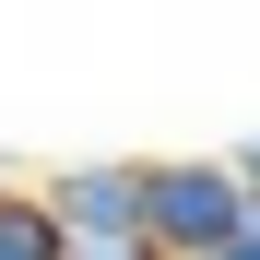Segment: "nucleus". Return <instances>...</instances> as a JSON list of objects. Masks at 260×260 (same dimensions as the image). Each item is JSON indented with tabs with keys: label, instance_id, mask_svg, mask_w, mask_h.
<instances>
[{
	"label": "nucleus",
	"instance_id": "nucleus-1",
	"mask_svg": "<svg viewBox=\"0 0 260 260\" xmlns=\"http://www.w3.org/2000/svg\"><path fill=\"white\" fill-rule=\"evenodd\" d=\"M248 225H260V189L237 178V154L142 166V248H154V260H225Z\"/></svg>",
	"mask_w": 260,
	"mask_h": 260
},
{
	"label": "nucleus",
	"instance_id": "nucleus-2",
	"mask_svg": "<svg viewBox=\"0 0 260 260\" xmlns=\"http://www.w3.org/2000/svg\"><path fill=\"white\" fill-rule=\"evenodd\" d=\"M36 201L59 213L71 248H142V166H59Z\"/></svg>",
	"mask_w": 260,
	"mask_h": 260
},
{
	"label": "nucleus",
	"instance_id": "nucleus-3",
	"mask_svg": "<svg viewBox=\"0 0 260 260\" xmlns=\"http://www.w3.org/2000/svg\"><path fill=\"white\" fill-rule=\"evenodd\" d=\"M0 260H71V237H59V213L36 201V189H0Z\"/></svg>",
	"mask_w": 260,
	"mask_h": 260
},
{
	"label": "nucleus",
	"instance_id": "nucleus-4",
	"mask_svg": "<svg viewBox=\"0 0 260 260\" xmlns=\"http://www.w3.org/2000/svg\"><path fill=\"white\" fill-rule=\"evenodd\" d=\"M71 260H154V248H71Z\"/></svg>",
	"mask_w": 260,
	"mask_h": 260
},
{
	"label": "nucleus",
	"instance_id": "nucleus-5",
	"mask_svg": "<svg viewBox=\"0 0 260 260\" xmlns=\"http://www.w3.org/2000/svg\"><path fill=\"white\" fill-rule=\"evenodd\" d=\"M237 178H248V189H260V142H237Z\"/></svg>",
	"mask_w": 260,
	"mask_h": 260
},
{
	"label": "nucleus",
	"instance_id": "nucleus-6",
	"mask_svg": "<svg viewBox=\"0 0 260 260\" xmlns=\"http://www.w3.org/2000/svg\"><path fill=\"white\" fill-rule=\"evenodd\" d=\"M225 260H260V225H248V237H237V248H225Z\"/></svg>",
	"mask_w": 260,
	"mask_h": 260
}]
</instances>
